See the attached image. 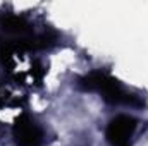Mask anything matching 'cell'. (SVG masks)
Returning <instances> with one entry per match:
<instances>
[{
  "instance_id": "obj_2",
  "label": "cell",
  "mask_w": 148,
  "mask_h": 146,
  "mask_svg": "<svg viewBox=\"0 0 148 146\" xmlns=\"http://www.w3.org/2000/svg\"><path fill=\"white\" fill-rule=\"evenodd\" d=\"M134 129H136V120L133 117L119 115L110 122L107 129V138L114 146H131Z\"/></svg>"
},
{
  "instance_id": "obj_3",
  "label": "cell",
  "mask_w": 148,
  "mask_h": 146,
  "mask_svg": "<svg viewBox=\"0 0 148 146\" xmlns=\"http://www.w3.org/2000/svg\"><path fill=\"white\" fill-rule=\"evenodd\" d=\"M14 136L17 146H41L43 145V131L31 119H21L16 124Z\"/></svg>"
},
{
  "instance_id": "obj_1",
  "label": "cell",
  "mask_w": 148,
  "mask_h": 146,
  "mask_svg": "<svg viewBox=\"0 0 148 146\" xmlns=\"http://www.w3.org/2000/svg\"><path fill=\"white\" fill-rule=\"evenodd\" d=\"M79 84L88 91L100 93L107 102H110L114 105H131V107H141L143 105V102L136 95L127 91L119 81H115L114 77L107 76V74L91 72L84 76Z\"/></svg>"
}]
</instances>
